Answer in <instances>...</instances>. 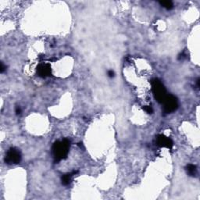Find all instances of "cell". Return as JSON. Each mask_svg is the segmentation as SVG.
I'll return each instance as SVG.
<instances>
[{"label": "cell", "instance_id": "obj_8", "mask_svg": "<svg viewBox=\"0 0 200 200\" xmlns=\"http://www.w3.org/2000/svg\"><path fill=\"white\" fill-rule=\"evenodd\" d=\"M186 170H187V173L190 176H195L196 174V172H197V168H196V165L194 164H188L187 167H186Z\"/></svg>", "mask_w": 200, "mask_h": 200}, {"label": "cell", "instance_id": "obj_4", "mask_svg": "<svg viewBox=\"0 0 200 200\" xmlns=\"http://www.w3.org/2000/svg\"><path fill=\"white\" fill-rule=\"evenodd\" d=\"M21 160V154L18 149L15 148H11L6 152L5 156V162L7 164H19Z\"/></svg>", "mask_w": 200, "mask_h": 200}, {"label": "cell", "instance_id": "obj_3", "mask_svg": "<svg viewBox=\"0 0 200 200\" xmlns=\"http://www.w3.org/2000/svg\"><path fill=\"white\" fill-rule=\"evenodd\" d=\"M163 104H164V112L165 113H173L178 107V99L172 95H167Z\"/></svg>", "mask_w": 200, "mask_h": 200}, {"label": "cell", "instance_id": "obj_2", "mask_svg": "<svg viewBox=\"0 0 200 200\" xmlns=\"http://www.w3.org/2000/svg\"><path fill=\"white\" fill-rule=\"evenodd\" d=\"M151 85L152 90L154 97L156 99V101L159 102L160 103H163L164 101V99H166V97L167 96L166 88L164 87V85L157 78L153 79L152 81Z\"/></svg>", "mask_w": 200, "mask_h": 200}, {"label": "cell", "instance_id": "obj_13", "mask_svg": "<svg viewBox=\"0 0 200 200\" xmlns=\"http://www.w3.org/2000/svg\"><path fill=\"white\" fill-rule=\"evenodd\" d=\"M5 69H6V67H5V66L3 65V63H1V70H0V71H1V73H3L5 71Z\"/></svg>", "mask_w": 200, "mask_h": 200}, {"label": "cell", "instance_id": "obj_1", "mask_svg": "<svg viewBox=\"0 0 200 200\" xmlns=\"http://www.w3.org/2000/svg\"><path fill=\"white\" fill-rule=\"evenodd\" d=\"M71 142L68 139H63V141H57L53 146V154L55 161L59 162L66 159L68 154Z\"/></svg>", "mask_w": 200, "mask_h": 200}, {"label": "cell", "instance_id": "obj_7", "mask_svg": "<svg viewBox=\"0 0 200 200\" xmlns=\"http://www.w3.org/2000/svg\"><path fill=\"white\" fill-rule=\"evenodd\" d=\"M77 171H73L71 174H64V175L62 177V184L63 185H68L71 182V179H72V177L74 175L77 174Z\"/></svg>", "mask_w": 200, "mask_h": 200}, {"label": "cell", "instance_id": "obj_9", "mask_svg": "<svg viewBox=\"0 0 200 200\" xmlns=\"http://www.w3.org/2000/svg\"><path fill=\"white\" fill-rule=\"evenodd\" d=\"M160 4L167 10H171L174 7V3L171 1H161L160 2Z\"/></svg>", "mask_w": 200, "mask_h": 200}, {"label": "cell", "instance_id": "obj_6", "mask_svg": "<svg viewBox=\"0 0 200 200\" xmlns=\"http://www.w3.org/2000/svg\"><path fill=\"white\" fill-rule=\"evenodd\" d=\"M37 72L39 77H46L51 74V67L49 64H40L37 67Z\"/></svg>", "mask_w": 200, "mask_h": 200}, {"label": "cell", "instance_id": "obj_11", "mask_svg": "<svg viewBox=\"0 0 200 200\" xmlns=\"http://www.w3.org/2000/svg\"><path fill=\"white\" fill-rule=\"evenodd\" d=\"M107 74L109 77H114V74H114V71H112V70H109V71H108Z\"/></svg>", "mask_w": 200, "mask_h": 200}, {"label": "cell", "instance_id": "obj_5", "mask_svg": "<svg viewBox=\"0 0 200 200\" xmlns=\"http://www.w3.org/2000/svg\"><path fill=\"white\" fill-rule=\"evenodd\" d=\"M156 145L160 147L167 148V149H172L174 146V142L170 139V138L167 137L164 135H159L156 137Z\"/></svg>", "mask_w": 200, "mask_h": 200}, {"label": "cell", "instance_id": "obj_12", "mask_svg": "<svg viewBox=\"0 0 200 200\" xmlns=\"http://www.w3.org/2000/svg\"><path fill=\"white\" fill-rule=\"evenodd\" d=\"M15 112H16V114H17V115L21 113V109H20V106H16V109H15Z\"/></svg>", "mask_w": 200, "mask_h": 200}, {"label": "cell", "instance_id": "obj_10", "mask_svg": "<svg viewBox=\"0 0 200 200\" xmlns=\"http://www.w3.org/2000/svg\"><path fill=\"white\" fill-rule=\"evenodd\" d=\"M143 109L146 112V113H149V114L150 113H152V112H153V109H152V108L150 106H144Z\"/></svg>", "mask_w": 200, "mask_h": 200}, {"label": "cell", "instance_id": "obj_14", "mask_svg": "<svg viewBox=\"0 0 200 200\" xmlns=\"http://www.w3.org/2000/svg\"><path fill=\"white\" fill-rule=\"evenodd\" d=\"M185 57H186V55L184 54V53H181V54L180 56H179L178 59H183L185 58Z\"/></svg>", "mask_w": 200, "mask_h": 200}]
</instances>
